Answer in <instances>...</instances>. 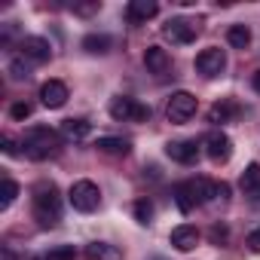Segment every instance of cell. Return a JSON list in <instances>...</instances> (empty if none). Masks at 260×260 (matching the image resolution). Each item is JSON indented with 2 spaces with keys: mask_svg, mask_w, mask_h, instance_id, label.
I'll return each mask as SVG.
<instances>
[{
  "mask_svg": "<svg viewBox=\"0 0 260 260\" xmlns=\"http://www.w3.org/2000/svg\"><path fill=\"white\" fill-rule=\"evenodd\" d=\"M22 147H25V156H28V159L40 162V159H49V156L58 153L61 135L55 132V128H49V125H34L31 132L22 138Z\"/></svg>",
  "mask_w": 260,
  "mask_h": 260,
  "instance_id": "1",
  "label": "cell"
},
{
  "mask_svg": "<svg viewBox=\"0 0 260 260\" xmlns=\"http://www.w3.org/2000/svg\"><path fill=\"white\" fill-rule=\"evenodd\" d=\"M34 220L40 226H55L61 220V199L55 184H37L34 187Z\"/></svg>",
  "mask_w": 260,
  "mask_h": 260,
  "instance_id": "2",
  "label": "cell"
},
{
  "mask_svg": "<svg viewBox=\"0 0 260 260\" xmlns=\"http://www.w3.org/2000/svg\"><path fill=\"white\" fill-rule=\"evenodd\" d=\"M107 110L119 122H147L150 119V107L141 104V101H135V98H128V95H116Z\"/></svg>",
  "mask_w": 260,
  "mask_h": 260,
  "instance_id": "3",
  "label": "cell"
},
{
  "mask_svg": "<svg viewBox=\"0 0 260 260\" xmlns=\"http://www.w3.org/2000/svg\"><path fill=\"white\" fill-rule=\"evenodd\" d=\"M68 202L74 205V211L92 214V211L98 208V202H101V190H98V184H92V181H74V187H71V193H68Z\"/></svg>",
  "mask_w": 260,
  "mask_h": 260,
  "instance_id": "4",
  "label": "cell"
},
{
  "mask_svg": "<svg viewBox=\"0 0 260 260\" xmlns=\"http://www.w3.org/2000/svg\"><path fill=\"white\" fill-rule=\"evenodd\" d=\"M196 107H199V101H196V95H190V92H175L172 98H169V104H166V116H169V122H187L193 113H196Z\"/></svg>",
  "mask_w": 260,
  "mask_h": 260,
  "instance_id": "5",
  "label": "cell"
},
{
  "mask_svg": "<svg viewBox=\"0 0 260 260\" xmlns=\"http://www.w3.org/2000/svg\"><path fill=\"white\" fill-rule=\"evenodd\" d=\"M223 68H226V55H223V49H217V46H208V49H202V52L196 55V71H199L202 77H220Z\"/></svg>",
  "mask_w": 260,
  "mask_h": 260,
  "instance_id": "6",
  "label": "cell"
},
{
  "mask_svg": "<svg viewBox=\"0 0 260 260\" xmlns=\"http://www.w3.org/2000/svg\"><path fill=\"white\" fill-rule=\"evenodd\" d=\"M162 37L172 40L175 46H187V43L196 40V25L187 22V19H169V22L162 25Z\"/></svg>",
  "mask_w": 260,
  "mask_h": 260,
  "instance_id": "7",
  "label": "cell"
},
{
  "mask_svg": "<svg viewBox=\"0 0 260 260\" xmlns=\"http://www.w3.org/2000/svg\"><path fill=\"white\" fill-rule=\"evenodd\" d=\"M205 153L214 159V162H226L230 156H233V138L226 135V132H217V128H214V132H208L205 135Z\"/></svg>",
  "mask_w": 260,
  "mask_h": 260,
  "instance_id": "8",
  "label": "cell"
},
{
  "mask_svg": "<svg viewBox=\"0 0 260 260\" xmlns=\"http://www.w3.org/2000/svg\"><path fill=\"white\" fill-rule=\"evenodd\" d=\"M68 98H71V92H68V86H64L61 80H46V83L40 86V101H43V107H49V110L64 107Z\"/></svg>",
  "mask_w": 260,
  "mask_h": 260,
  "instance_id": "9",
  "label": "cell"
},
{
  "mask_svg": "<svg viewBox=\"0 0 260 260\" xmlns=\"http://www.w3.org/2000/svg\"><path fill=\"white\" fill-rule=\"evenodd\" d=\"M19 49H22V58H31V61H37V64H43V61L52 58V46H49V40H43V37H25V40L19 43Z\"/></svg>",
  "mask_w": 260,
  "mask_h": 260,
  "instance_id": "10",
  "label": "cell"
},
{
  "mask_svg": "<svg viewBox=\"0 0 260 260\" xmlns=\"http://www.w3.org/2000/svg\"><path fill=\"white\" fill-rule=\"evenodd\" d=\"M166 156L181 162V166H193L199 159V147H196V141H169L166 144Z\"/></svg>",
  "mask_w": 260,
  "mask_h": 260,
  "instance_id": "11",
  "label": "cell"
},
{
  "mask_svg": "<svg viewBox=\"0 0 260 260\" xmlns=\"http://www.w3.org/2000/svg\"><path fill=\"white\" fill-rule=\"evenodd\" d=\"M159 13V7L153 4V0H132V4L125 7V19L132 25H144L147 19H153Z\"/></svg>",
  "mask_w": 260,
  "mask_h": 260,
  "instance_id": "12",
  "label": "cell"
},
{
  "mask_svg": "<svg viewBox=\"0 0 260 260\" xmlns=\"http://www.w3.org/2000/svg\"><path fill=\"white\" fill-rule=\"evenodd\" d=\"M89 135H92V122L83 116H71L61 122V138H68V141H86Z\"/></svg>",
  "mask_w": 260,
  "mask_h": 260,
  "instance_id": "13",
  "label": "cell"
},
{
  "mask_svg": "<svg viewBox=\"0 0 260 260\" xmlns=\"http://www.w3.org/2000/svg\"><path fill=\"white\" fill-rule=\"evenodd\" d=\"M144 64H147L150 74L162 77V74L172 68V58H169V52H166L162 46H147V52H144Z\"/></svg>",
  "mask_w": 260,
  "mask_h": 260,
  "instance_id": "14",
  "label": "cell"
},
{
  "mask_svg": "<svg viewBox=\"0 0 260 260\" xmlns=\"http://www.w3.org/2000/svg\"><path fill=\"white\" fill-rule=\"evenodd\" d=\"M172 245H175L178 251H193V248L199 245V230L190 226V223L175 226V230H172Z\"/></svg>",
  "mask_w": 260,
  "mask_h": 260,
  "instance_id": "15",
  "label": "cell"
},
{
  "mask_svg": "<svg viewBox=\"0 0 260 260\" xmlns=\"http://www.w3.org/2000/svg\"><path fill=\"white\" fill-rule=\"evenodd\" d=\"M236 116H239V104L236 101H217L208 110V122H214V125H223V122H230Z\"/></svg>",
  "mask_w": 260,
  "mask_h": 260,
  "instance_id": "16",
  "label": "cell"
},
{
  "mask_svg": "<svg viewBox=\"0 0 260 260\" xmlns=\"http://www.w3.org/2000/svg\"><path fill=\"white\" fill-rule=\"evenodd\" d=\"M190 193H193L196 205H205V202L217 199V184L208 178H196V181H190Z\"/></svg>",
  "mask_w": 260,
  "mask_h": 260,
  "instance_id": "17",
  "label": "cell"
},
{
  "mask_svg": "<svg viewBox=\"0 0 260 260\" xmlns=\"http://www.w3.org/2000/svg\"><path fill=\"white\" fill-rule=\"evenodd\" d=\"M86 254H89V260H122V251L110 242H89Z\"/></svg>",
  "mask_w": 260,
  "mask_h": 260,
  "instance_id": "18",
  "label": "cell"
},
{
  "mask_svg": "<svg viewBox=\"0 0 260 260\" xmlns=\"http://www.w3.org/2000/svg\"><path fill=\"white\" fill-rule=\"evenodd\" d=\"M239 184H242V190H245L251 199H260V166L251 162V166L242 172V181H239Z\"/></svg>",
  "mask_w": 260,
  "mask_h": 260,
  "instance_id": "19",
  "label": "cell"
},
{
  "mask_svg": "<svg viewBox=\"0 0 260 260\" xmlns=\"http://www.w3.org/2000/svg\"><path fill=\"white\" fill-rule=\"evenodd\" d=\"M95 147L101 153H110V156H125L128 150H132V141L128 138H98Z\"/></svg>",
  "mask_w": 260,
  "mask_h": 260,
  "instance_id": "20",
  "label": "cell"
},
{
  "mask_svg": "<svg viewBox=\"0 0 260 260\" xmlns=\"http://www.w3.org/2000/svg\"><path fill=\"white\" fill-rule=\"evenodd\" d=\"M226 43H230L233 49H248V43H251V28H248V25H230V28H226Z\"/></svg>",
  "mask_w": 260,
  "mask_h": 260,
  "instance_id": "21",
  "label": "cell"
},
{
  "mask_svg": "<svg viewBox=\"0 0 260 260\" xmlns=\"http://www.w3.org/2000/svg\"><path fill=\"white\" fill-rule=\"evenodd\" d=\"M175 205L187 214V211H193L196 208V199H193V193H190V181H184V184H175Z\"/></svg>",
  "mask_w": 260,
  "mask_h": 260,
  "instance_id": "22",
  "label": "cell"
},
{
  "mask_svg": "<svg viewBox=\"0 0 260 260\" xmlns=\"http://www.w3.org/2000/svg\"><path fill=\"white\" fill-rule=\"evenodd\" d=\"M83 49L92 52V55H104L110 49V37L107 34H86L83 37Z\"/></svg>",
  "mask_w": 260,
  "mask_h": 260,
  "instance_id": "23",
  "label": "cell"
},
{
  "mask_svg": "<svg viewBox=\"0 0 260 260\" xmlns=\"http://www.w3.org/2000/svg\"><path fill=\"white\" fill-rule=\"evenodd\" d=\"M19 196V184L13 178H4V184H0V208H10Z\"/></svg>",
  "mask_w": 260,
  "mask_h": 260,
  "instance_id": "24",
  "label": "cell"
},
{
  "mask_svg": "<svg viewBox=\"0 0 260 260\" xmlns=\"http://www.w3.org/2000/svg\"><path fill=\"white\" fill-rule=\"evenodd\" d=\"M132 211H135V220H138V223H144V226L153 220V202H150V199H138Z\"/></svg>",
  "mask_w": 260,
  "mask_h": 260,
  "instance_id": "25",
  "label": "cell"
},
{
  "mask_svg": "<svg viewBox=\"0 0 260 260\" xmlns=\"http://www.w3.org/2000/svg\"><path fill=\"white\" fill-rule=\"evenodd\" d=\"M7 71H10V77H13L16 83H22V80H28V77H31V71H28V64H25L22 58L10 61V64H7Z\"/></svg>",
  "mask_w": 260,
  "mask_h": 260,
  "instance_id": "26",
  "label": "cell"
},
{
  "mask_svg": "<svg viewBox=\"0 0 260 260\" xmlns=\"http://www.w3.org/2000/svg\"><path fill=\"white\" fill-rule=\"evenodd\" d=\"M43 260H77V251H74L71 245H58V248H52Z\"/></svg>",
  "mask_w": 260,
  "mask_h": 260,
  "instance_id": "27",
  "label": "cell"
},
{
  "mask_svg": "<svg viewBox=\"0 0 260 260\" xmlns=\"http://www.w3.org/2000/svg\"><path fill=\"white\" fill-rule=\"evenodd\" d=\"M208 239H211V242H214V245H223V242H226V239H230V230H226V226H223V223H214V226H211V230H208Z\"/></svg>",
  "mask_w": 260,
  "mask_h": 260,
  "instance_id": "28",
  "label": "cell"
},
{
  "mask_svg": "<svg viewBox=\"0 0 260 260\" xmlns=\"http://www.w3.org/2000/svg\"><path fill=\"white\" fill-rule=\"evenodd\" d=\"M10 116H13V119H28V116H31V104H28V101H16V104L10 107Z\"/></svg>",
  "mask_w": 260,
  "mask_h": 260,
  "instance_id": "29",
  "label": "cell"
},
{
  "mask_svg": "<svg viewBox=\"0 0 260 260\" xmlns=\"http://www.w3.org/2000/svg\"><path fill=\"white\" fill-rule=\"evenodd\" d=\"M71 10H74V13H80V16H92V13H98V10H101V4H98V0H92V4H74Z\"/></svg>",
  "mask_w": 260,
  "mask_h": 260,
  "instance_id": "30",
  "label": "cell"
},
{
  "mask_svg": "<svg viewBox=\"0 0 260 260\" xmlns=\"http://www.w3.org/2000/svg\"><path fill=\"white\" fill-rule=\"evenodd\" d=\"M245 245H248V248H251L254 254H260V226L248 233V239H245Z\"/></svg>",
  "mask_w": 260,
  "mask_h": 260,
  "instance_id": "31",
  "label": "cell"
},
{
  "mask_svg": "<svg viewBox=\"0 0 260 260\" xmlns=\"http://www.w3.org/2000/svg\"><path fill=\"white\" fill-rule=\"evenodd\" d=\"M217 199H220V202H226V199H230V184H223V181L217 184Z\"/></svg>",
  "mask_w": 260,
  "mask_h": 260,
  "instance_id": "32",
  "label": "cell"
},
{
  "mask_svg": "<svg viewBox=\"0 0 260 260\" xmlns=\"http://www.w3.org/2000/svg\"><path fill=\"white\" fill-rule=\"evenodd\" d=\"M0 144H4V153H10V156L16 153V147H13V138H7V135H4V141H0Z\"/></svg>",
  "mask_w": 260,
  "mask_h": 260,
  "instance_id": "33",
  "label": "cell"
},
{
  "mask_svg": "<svg viewBox=\"0 0 260 260\" xmlns=\"http://www.w3.org/2000/svg\"><path fill=\"white\" fill-rule=\"evenodd\" d=\"M251 86H254V92L260 95V71H254V74H251Z\"/></svg>",
  "mask_w": 260,
  "mask_h": 260,
  "instance_id": "34",
  "label": "cell"
},
{
  "mask_svg": "<svg viewBox=\"0 0 260 260\" xmlns=\"http://www.w3.org/2000/svg\"><path fill=\"white\" fill-rule=\"evenodd\" d=\"M4 260H16V254L13 251H4Z\"/></svg>",
  "mask_w": 260,
  "mask_h": 260,
  "instance_id": "35",
  "label": "cell"
}]
</instances>
